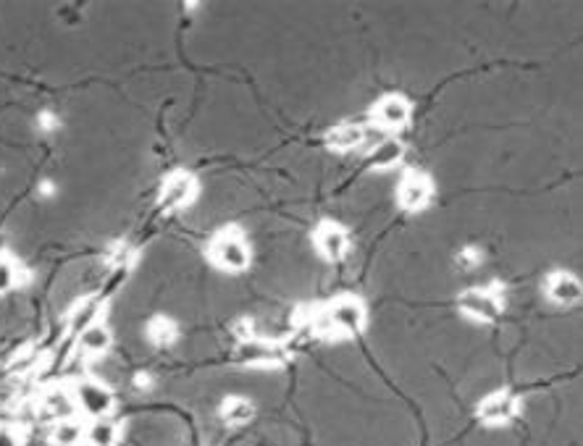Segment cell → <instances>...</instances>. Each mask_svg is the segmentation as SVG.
I'll return each mask as SVG.
<instances>
[{
  "mask_svg": "<svg viewBox=\"0 0 583 446\" xmlns=\"http://www.w3.org/2000/svg\"><path fill=\"white\" fill-rule=\"evenodd\" d=\"M132 386L137 389V392H150V389H153V375H150V373H145V370L134 373Z\"/></svg>",
  "mask_w": 583,
  "mask_h": 446,
  "instance_id": "26",
  "label": "cell"
},
{
  "mask_svg": "<svg viewBox=\"0 0 583 446\" xmlns=\"http://www.w3.org/2000/svg\"><path fill=\"white\" fill-rule=\"evenodd\" d=\"M74 389V399H77V410L84 413L87 418H108L113 410V392L100 381H80L72 386Z\"/></svg>",
  "mask_w": 583,
  "mask_h": 446,
  "instance_id": "6",
  "label": "cell"
},
{
  "mask_svg": "<svg viewBox=\"0 0 583 446\" xmlns=\"http://www.w3.org/2000/svg\"><path fill=\"white\" fill-rule=\"evenodd\" d=\"M37 410H40V415H45V418L51 420L74 418L80 413L77 410V399H74V389L72 386H61V384H53V386H48L45 392L40 394Z\"/></svg>",
  "mask_w": 583,
  "mask_h": 446,
  "instance_id": "9",
  "label": "cell"
},
{
  "mask_svg": "<svg viewBox=\"0 0 583 446\" xmlns=\"http://www.w3.org/2000/svg\"><path fill=\"white\" fill-rule=\"evenodd\" d=\"M22 265L16 258H11L8 252H0V294H8L11 289L22 284Z\"/></svg>",
  "mask_w": 583,
  "mask_h": 446,
  "instance_id": "21",
  "label": "cell"
},
{
  "mask_svg": "<svg viewBox=\"0 0 583 446\" xmlns=\"http://www.w3.org/2000/svg\"><path fill=\"white\" fill-rule=\"evenodd\" d=\"M0 446H22V436L11 425H0Z\"/></svg>",
  "mask_w": 583,
  "mask_h": 446,
  "instance_id": "25",
  "label": "cell"
},
{
  "mask_svg": "<svg viewBox=\"0 0 583 446\" xmlns=\"http://www.w3.org/2000/svg\"><path fill=\"white\" fill-rule=\"evenodd\" d=\"M547 297L555 302V305H562V308H570V305H578L583 297V284L578 281V276L573 273H552L547 279Z\"/></svg>",
  "mask_w": 583,
  "mask_h": 446,
  "instance_id": "14",
  "label": "cell"
},
{
  "mask_svg": "<svg viewBox=\"0 0 583 446\" xmlns=\"http://www.w3.org/2000/svg\"><path fill=\"white\" fill-rule=\"evenodd\" d=\"M434 197V182L425 176V174H418V171H410L402 176V182L397 186V203L399 208L407 210V213H418L424 210Z\"/></svg>",
  "mask_w": 583,
  "mask_h": 446,
  "instance_id": "7",
  "label": "cell"
},
{
  "mask_svg": "<svg viewBox=\"0 0 583 446\" xmlns=\"http://www.w3.org/2000/svg\"><path fill=\"white\" fill-rule=\"evenodd\" d=\"M234 360L242 367H255V370H271V367H282L287 363V355L279 344L263 337H253V339H239L234 346Z\"/></svg>",
  "mask_w": 583,
  "mask_h": 446,
  "instance_id": "3",
  "label": "cell"
},
{
  "mask_svg": "<svg viewBox=\"0 0 583 446\" xmlns=\"http://www.w3.org/2000/svg\"><path fill=\"white\" fill-rule=\"evenodd\" d=\"M460 305V313L468 315L471 320H478V323H492L502 315V294H497L494 289H481L473 287L468 291L460 294L457 299Z\"/></svg>",
  "mask_w": 583,
  "mask_h": 446,
  "instance_id": "4",
  "label": "cell"
},
{
  "mask_svg": "<svg viewBox=\"0 0 583 446\" xmlns=\"http://www.w3.org/2000/svg\"><path fill=\"white\" fill-rule=\"evenodd\" d=\"M313 242H316L320 258L329 262L345 261V255L349 252V234L337 221H320L316 234H313Z\"/></svg>",
  "mask_w": 583,
  "mask_h": 446,
  "instance_id": "8",
  "label": "cell"
},
{
  "mask_svg": "<svg viewBox=\"0 0 583 446\" xmlns=\"http://www.w3.org/2000/svg\"><path fill=\"white\" fill-rule=\"evenodd\" d=\"M108 262L113 268H132L137 262V250H134L129 242H116L108 252Z\"/></svg>",
  "mask_w": 583,
  "mask_h": 446,
  "instance_id": "22",
  "label": "cell"
},
{
  "mask_svg": "<svg viewBox=\"0 0 583 446\" xmlns=\"http://www.w3.org/2000/svg\"><path fill=\"white\" fill-rule=\"evenodd\" d=\"M402 157H405V142H399V139H395V137L378 139V142L371 147L373 168H381V171L399 166V163H402Z\"/></svg>",
  "mask_w": 583,
  "mask_h": 446,
  "instance_id": "19",
  "label": "cell"
},
{
  "mask_svg": "<svg viewBox=\"0 0 583 446\" xmlns=\"http://www.w3.org/2000/svg\"><path fill=\"white\" fill-rule=\"evenodd\" d=\"M77 339H80L81 355H87V357H100V355H106L108 349H110L113 334H110V328H108L106 323L100 320V323L84 328Z\"/></svg>",
  "mask_w": 583,
  "mask_h": 446,
  "instance_id": "17",
  "label": "cell"
},
{
  "mask_svg": "<svg viewBox=\"0 0 583 446\" xmlns=\"http://www.w3.org/2000/svg\"><path fill=\"white\" fill-rule=\"evenodd\" d=\"M208 258L224 273H242L253 262V250H250V242L244 239V234L229 226V229H221L211 239Z\"/></svg>",
  "mask_w": 583,
  "mask_h": 446,
  "instance_id": "2",
  "label": "cell"
},
{
  "mask_svg": "<svg viewBox=\"0 0 583 446\" xmlns=\"http://www.w3.org/2000/svg\"><path fill=\"white\" fill-rule=\"evenodd\" d=\"M37 189H40V197H45V200H51V197L58 195V186H55L53 179H43Z\"/></svg>",
  "mask_w": 583,
  "mask_h": 446,
  "instance_id": "27",
  "label": "cell"
},
{
  "mask_svg": "<svg viewBox=\"0 0 583 446\" xmlns=\"http://www.w3.org/2000/svg\"><path fill=\"white\" fill-rule=\"evenodd\" d=\"M37 129L43 134H55L61 129V116L55 110H40L37 113Z\"/></svg>",
  "mask_w": 583,
  "mask_h": 446,
  "instance_id": "24",
  "label": "cell"
},
{
  "mask_svg": "<svg viewBox=\"0 0 583 446\" xmlns=\"http://www.w3.org/2000/svg\"><path fill=\"white\" fill-rule=\"evenodd\" d=\"M197 195H200V184L195 179V174H189V171H174V174L163 182V186H160V208L171 210V213L185 210L197 200Z\"/></svg>",
  "mask_w": 583,
  "mask_h": 446,
  "instance_id": "5",
  "label": "cell"
},
{
  "mask_svg": "<svg viewBox=\"0 0 583 446\" xmlns=\"http://www.w3.org/2000/svg\"><path fill=\"white\" fill-rule=\"evenodd\" d=\"M486 261V255H483V250L476 247V244H468V247H463L460 252H457V265L463 268V270H476L481 268Z\"/></svg>",
  "mask_w": 583,
  "mask_h": 446,
  "instance_id": "23",
  "label": "cell"
},
{
  "mask_svg": "<svg viewBox=\"0 0 583 446\" xmlns=\"http://www.w3.org/2000/svg\"><path fill=\"white\" fill-rule=\"evenodd\" d=\"M121 428L110 418H92L84 425V446H119Z\"/></svg>",
  "mask_w": 583,
  "mask_h": 446,
  "instance_id": "16",
  "label": "cell"
},
{
  "mask_svg": "<svg viewBox=\"0 0 583 446\" xmlns=\"http://www.w3.org/2000/svg\"><path fill=\"white\" fill-rule=\"evenodd\" d=\"M218 418L224 425H247L250 420L255 418V402L247 396H226L218 407Z\"/></svg>",
  "mask_w": 583,
  "mask_h": 446,
  "instance_id": "15",
  "label": "cell"
},
{
  "mask_svg": "<svg viewBox=\"0 0 583 446\" xmlns=\"http://www.w3.org/2000/svg\"><path fill=\"white\" fill-rule=\"evenodd\" d=\"M410 116H413V108L402 95H384L373 105V121L381 129H399L410 121Z\"/></svg>",
  "mask_w": 583,
  "mask_h": 446,
  "instance_id": "10",
  "label": "cell"
},
{
  "mask_svg": "<svg viewBox=\"0 0 583 446\" xmlns=\"http://www.w3.org/2000/svg\"><path fill=\"white\" fill-rule=\"evenodd\" d=\"M518 399L510 392H494L489 394L481 404H478V418L486 425H504L518 415Z\"/></svg>",
  "mask_w": 583,
  "mask_h": 446,
  "instance_id": "12",
  "label": "cell"
},
{
  "mask_svg": "<svg viewBox=\"0 0 583 446\" xmlns=\"http://www.w3.org/2000/svg\"><path fill=\"white\" fill-rule=\"evenodd\" d=\"M145 337H148V341H150L153 346L168 349V346H174L177 339H179V326H177V320H171V318H166V315H156L153 320H148Z\"/></svg>",
  "mask_w": 583,
  "mask_h": 446,
  "instance_id": "18",
  "label": "cell"
},
{
  "mask_svg": "<svg viewBox=\"0 0 583 446\" xmlns=\"http://www.w3.org/2000/svg\"><path fill=\"white\" fill-rule=\"evenodd\" d=\"M51 446H84V422L77 415L55 420Z\"/></svg>",
  "mask_w": 583,
  "mask_h": 446,
  "instance_id": "20",
  "label": "cell"
},
{
  "mask_svg": "<svg viewBox=\"0 0 583 446\" xmlns=\"http://www.w3.org/2000/svg\"><path fill=\"white\" fill-rule=\"evenodd\" d=\"M366 305L358 297H339L331 305H323L319 310H313L311 326L319 337H349L363 331L366 326Z\"/></svg>",
  "mask_w": 583,
  "mask_h": 446,
  "instance_id": "1",
  "label": "cell"
},
{
  "mask_svg": "<svg viewBox=\"0 0 583 446\" xmlns=\"http://www.w3.org/2000/svg\"><path fill=\"white\" fill-rule=\"evenodd\" d=\"M103 313H106V302H103L100 297H84V299H80V302L69 310V315H66V328H69V334L80 337L84 328L100 323Z\"/></svg>",
  "mask_w": 583,
  "mask_h": 446,
  "instance_id": "13",
  "label": "cell"
},
{
  "mask_svg": "<svg viewBox=\"0 0 583 446\" xmlns=\"http://www.w3.org/2000/svg\"><path fill=\"white\" fill-rule=\"evenodd\" d=\"M371 131L373 129H368V127L352 124V121L337 124L334 129L326 131V147L337 150V153H352V150H358V147H363V145L371 142Z\"/></svg>",
  "mask_w": 583,
  "mask_h": 446,
  "instance_id": "11",
  "label": "cell"
}]
</instances>
